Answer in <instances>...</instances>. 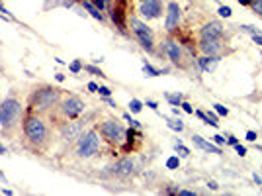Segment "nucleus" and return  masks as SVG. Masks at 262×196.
Here are the masks:
<instances>
[{
  "label": "nucleus",
  "mask_w": 262,
  "mask_h": 196,
  "mask_svg": "<svg viewBox=\"0 0 262 196\" xmlns=\"http://www.w3.org/2000/svg\"><path fill=\"white\" fill-rule=\"evenodd\" d=\"M22 145L32 153H45L51 145V127L43 120L41 114L26 112L22 129H20Z\"/></svg>",
  "instance_id": "obj_1"
},
{
  "label": "nucleus",
  "mask_w": 262,
  "mask_h": 196,
  "mask_svg": "<svg viewBox=\"0 0 262 196\" xmlns=\"http://www.w3.org/2000/svg\"><path fill=\"white\" fill-rule=\"evenodd\" d=\"M61 98H63V90L53 87V85L43 83V85H37V87L30 90L28 100H26V110L45 116L59 104Z\"/></svg>",
  "instance_id": "obj_2"
},
{
  "label": "nucleus",
  "mask_w": 262,
  "mask_h": 196,
  "mask_svg": "<svg viewBox=\"0 0 262 196\" xmlns=\"http://www.w3.org/2000/svg\"><path fill=\"white\" fill-rule=\"evenodd\" d=\"M26 106L22 104V100L10 94L0 102V129L8 136H14L22 129V122L26 116Z\"/></svg>",
  "instance_id": "obj_3"
},
{
  "label": "nucleus",
  "mask_w": 262,
  "mask_h": 196,
  "mask_svg": "<svg viewBox=\"0 0 262 196\" xmlns=\"http://www.w3.org/2000/svg\"><path fill=\"white\" fill-rule=\"evenodd\" d=\"M84 110H86V104L78 96H65L59 100V104L53 108L49 114H51V118L57 120V125H59L63 122L80 118L84 114Z\"/></svg>",
  "instance_id": "obj_4"
},
{
  "label": "nucleus",
  "mask_w": 262,
  "mask_h": 196,
  "mask_svg": "<svg viewBox=\"0 0 262 196\" xmlns=\"http://www.w3.org/2000/svg\"><path fill=\"white\" fill-rule=\"evenodd\" d=\"M98 151H100V132H98V127L82 132V136L76 140V157L90 159Z\"/></svg>",
  "instance_id": "obj_5"
},
{
  "label": "nucleus",
  "mask_w": 262,
  "mask_h": 196,
  "mask_svg": "<svg viewBox=\"0 0 262 196\" xmlns=\"http://www.w3.org/2000/svg\"><path fill=\"white\" fill-rule=\"evenodd\" d=\"M98 132H100V136L110 145H122L125 142V136H127V132L123 129V125L118 120H114V118H106L104 122H100Z\"/></svg>",
  "instance_id": "obj_6"
},
{
  "label": "nucleus",
  "mask_w": 262,
  "mask_h": 196,
  "mask_svg": "<svg viewBox=\"0 0 262 196\" xmlns=\"http://www.w3.org/2000/svg\"><path fill=\"white\" fill-rule=\"evenodd\" d=\"M129 28H131V32H133V36L137 37V41H139V45L145 49V51H153L155 49V37H153V30L151 28H147V24H143L141 20L137 18H131L129 20Z\"/></svg>",
  "instance_id": "obj_7"
},
{
  "label": "nucleus",
  "mask_w": 262,
  "mask_h": 196,
  "mask_svg": "<svg viewBox=\"0 0 262 196\" xmlns=\"http://www.w3.org/2000/svg\"><path fill=\"white\" fill-rule=\"evenodd\" d=\"M86 124H88L86 118H76V120H69V122L59 124L57 125V129H59V136H61L65 142L74 143L80 136H82Z\"/></svg>",
  "instance_id": "obj_8"
},
{
  "label": "nucleus",
  "mask_w": 262,
  "mask_h": 196,
  "mask_svg": "<svg viewBox=\"0 0 262 196\" xmlns=\"http://www.w3.org/2000/svg\"><path fill=\"white\" fill-rule=\"evenodd\" d=\"M133 171H135V161L131 159V157H122V159H118L114 165H110L108 167V171H106V175H112V177H131L133 175Z\"/></svg>",
  "instance_id": "obj_9"
},
{
  "label": "nucleus",
  "mask_w": 262,
  "mask_h": 196,
  "mask_svg": "<svg viewBox=\"0 0 262 196\" xmlns=\"http://www.w3.org/2000/svg\"><path fill=\"white\" fill-rule=\"evenodd\" d=\"M180 18H182V10L178 6V2L170 0L166 4V18H164V30L166 32H174L180 24Z\"/></svg>",
  "instance_id": "obj_10"
},
{
  "label": "nucleus",
  "mask_w": 262,
  "mask_h": 196,
  "mask_svg": "<svg viewBox=\"0 0 262 196\" xmlns=\"http://www.w3.org/2000/svg\"><path fill=\"white\" fill-rule=\"evenodd\" d=\"M139 14L145 20H157L162 14V2L160 0H141Z\"/></svg>",
  "instance_id": "obj_11"
},
{
  "label": "nucleus",
  "mask_w": 262,
  "mask_h": 196,
  "mask_svg": "<svg viewBox=\"0 0 262 196\" xmlns=\"http://www.w3.org/2000/svg\"><path fill=\"white\" fill-rule=\"evenodd\" d=\"M160 53L166 55L174 65H180V61H182V49H180V45H178L176 41H172V39H164V41H162Z\"/></svg>",
  "instance_id": "obj_12"
},
{
  "label": "nucleus",
  "mask_w": 262,
  "mask_h": 196,
  "mask_svg": "<svg viewBox=\"0 0 262 196\" xmlns=\"http://www.w3.org/2000/svg\"><path fill=\"white\" fill-rule=\"evenodd\" d=\"M223 32L225 30L219 22H208L200 28V39H221Z\"/></svg>",
  "instance_id": "obj_13"
},
{
  "label": "nucleus",
  "mask_w": 262,
  "mask_h": 196,
  "mask_svg": "<svg viewBox=\"0 0 262 196\" xmlns=\"http://www.w3.org/2000/svg\"><path fill=\"white\" fill-rule=\"evenodd\" d=\"M221 49V39H200V51L204 55H219Z\"/></svg>",
  "instance_id": "obj_14"
},
{
  "label": "nucleus",
  "mask_w": 262,
  "mask_h": 196,
  "mask_svg": "<svg viewBox=\"0 0 262 196\" xmlns=\"http://www.w3.org/2000/svg\"><path fill=\"white\" fill-rule=\"evenodd\" d=\"M219 55H202L200 59H198V65H200V69L202 71H213L215 69V65L219 63Z\"/></svg>",
  "instance_id": "obj_15"
},
{
  "label": "nucleus",
  "mask_w": 262,
  "mask_h": 196,
  "mask_svg": "<svg viewBox=\"0 0 262 196\" xmlns=\"http://www.w3.org/2000/svg\"><path fill=\"white\" fill-rule=\"evenodd\" d=\"M80 4L84 6V10H88V12H90V16H92V18L104 20V16H102V12H100V10H98V8H96V6H94V4L90 2V0H82Z\"/></svg>",
  "instance_id": "obj_16"
},
{
  "label": "nucleus",
  "mask_w": 262,
  "mask_h": 196,
  "mask_svg": "<svg viewBox=\"0 0 262 196\" xmlns=\"http://www.w3.org/2000/svg\"><path fill=\"white\" fill-rule=\"evenodd\" d=\"M112 20L118 24L120 30H123V10L122 8H114V10H112Z\"/></svg>",
  "instance_id": "obj_17"
},
{
  "label": "nucleus",
  "mask_w": 262,
  "mask_h": 196,
  "mask_svg": "<svg viewBox=\"0 0 262 196\" xmlns=\"http://www.w3.org/2000/svg\"><path fill=\"white\" fill-rule=\"evenodd\" d=\"M143 73L147 75V77H158V75H162L164 71H160V69H155L151 63H143Z\"/></svg>",
  "instance_id": "obj_18"
},
{
  "label": "nucleus",
  "mask_w": 262,
  "mask_h": 196,
  "mask_svg": "<svg viewBox=\"0 0 262 196\" xmlns=\"http://www.w3.org/2000/svg\"><path fill=\"white\" fill-rule=\"evenodd\" d=\"M164 98H166L172 106H180V104H182V100H184V96H182L180 92H178V94H168V92H166V94H164Z\"/></svg>",
  "instance_id": "obj_19"
},
{
  "label": "nucleus",
  "mask_w": 262,
  "mask_h": 196,
  "mask_svg": "<svg viewBox=\"0 0 262 196\" xmlns=\"http://www.w3.org/2000/svg\"><path fill=\"white\" fill-rule=\"evenodd\" d=\"M82 69L86 73H90V75H96V77H106L104 73H102V69H98V67H94V65H84Z\"/></svg>",
  "instance_id": "obj_20"
},
{
  "label": "nucleus",
  "mask_w": 262,
  "mask_h": 196,
  "mask_svg": "<svg viewBox=\"0 0 262 196\" xmlns=\"http://www.w3.org/2000/svg\"><path fill=\"white\" fill-rule=\"evenodd\" d=\"M192 142L196 147H200V149H206V145H208V142L202 138V136H192Z\"/></svg>",
  "instance_id": "obj_21"
},
{
  "label": "nucleus",
  "mask_w": 262,
  "mask_h": 196,
  "mask_svg": "<svg viewBox=\"0 0 262 196\" xmlns=\"http://www.w3.org/2000/svg\"><path fill=\"white\" fill-rule=\"evenodd\" d=\"M168 127L174 129V132H182L184 129V124L180 120H168Z\"/></svg>",
  "instance_id": "obj_22"
},
{
  "label": "nucleus",
  "mask_w": 262,
  "mask_h": 196,
  "mask_svg": "<svg viewBox=\"0 0 262 196\" xmlns=\"http://www.w3.org/2000/svg\"><path fill=\"white\" fill-rule=\"evenodd\" d=\"M123 120H125V122H129V125H131V127H135V129H141V124L137 122V120H135V118H131L129 114H123Z\"/></svg>",
  "instance_id": "obj_23"
},
{
  "label": "nucleus",
  "mask_w": 262,
  "mask_h": 196,
  "mask_svg": "<svg viewBox=\"0 0 262 196\" xmlns=\"http://www.w3.org/2000/svg\"><path fill=\"white\" fill-rule=\"evenodd\" d=\"M204 151H208V153H215V155H221V147H219V145H211L210 142H208V145H206Z\"/></svg>",
  "instance_id": "obj_24"
},
{
  "label": "nucleus",
  "mask_w": 262,
  "mask_h": 196,
  "mask_svg": "<svg viewBox=\"0 0 262 196\" xmlns=\"http://www.w3.org/2000/svg\"><path fill=\"white\" fill-rule=\"evenodd\" d=\"M250 8L262 16V0H250Z\"/></svg>",
  "instance_id": "obj_25"
},
{
  "label": "nucleus",
  "mask_w": 262,
  "mask_h": 196,
  "mask_svg": "<svg viewBox=\"0 0 262 196\" xmlns=\"http://www.w3.org/2000/svg\"><path fill=\"white\" fill-rule=\"evenodd\" d=\"M176 151H178L182 157H188V155H190V149H188V147H184V145H182L180 142L176 143Z\"/></svg>",
  "instance_id": "obj_26"
},
{
  "label": "nucleus",
  "mask_w": 262,
  "mask_h": 196,
  "mask_svg": "<svg viewBox=\"0 0 262 196\" xmlns=\"http://www.w3.org/2000/svg\"><path fill=\"white\" fill-rule=\"evenodd\" d=\"M0 18H10V20H14V16H12V14H10V12H8V10H6V6H4V4H2V0H0Z\"/></svg>",
  "instance_id": "obj_27"
},
{
  "label": "nucleus",
  "mask_w": 262,
  "mask_h": 196,
  "mask_svg": "<svg viewBox=\"0 0 262 196\" xmlns=\"http://www.w3.org/2000/svg\"><path fill=\"white\" fill-rule=\"evenodd\" d=\"M129 108H131V112H135V114H137V112H141V108H143V104H141L137 98H133V100L129 102Z\"/></svg>",
  "instance_id": "obj_28"
},
{
  "label": "nucleus",
  "mask_w": 262,
  "mask_h": 196,
  "mask_svg": "<svg viewBox=\"0 0 262 196\" xmlns=\"http://www.w3.org/2000/svg\"><path fill=\"white\" fill-rule=\"evenodd\" d=\"M82 67H84V65H82L80 61H72V63H70V73H74V75H76L78 71H82Z\"/></svg>",
  "instance_id": "obj_29"
},
{
  "label": "nucleus",
  "mask_w": 262,
  "mask_h": 196,
  "mask_svg": "<svg viewBox=\"0 0 262 196\" xmlns=\"http://www.w3.org/2000/svg\"><path fill=\"white\" fill-rule=\"evenodd\" d=\"M217 12H219V16H223V18H229V16L233 14L229 6H219V10H217Z\"/></svg>",
  "instance_id": "obj_30"
},
{
  "label": "nucleus",
  "mask_w": 262,
  "mask_h": 196,
  "mask_svg": "<svg viewBox=\"0 0 262 196\" xmlns=\"http://www.w3.org/2000/svg\"><path fill=\"white\" fill-rule=\"evenodd\" d=\"M178 165H180V159H178V157H170V159L166 161V167H168V169H176Z\"/></svg>",
  "instance_id": "obj_31"
},
{
  "label": "nucleus",
  "mask_w": 262,
  "mask_h": 196,
  "mask_svg": "<svg viewBox=\"0 0 262 196\" xmlns=\"http://www.w3.org/2000/svg\"><path fill=\"white\" fill-rule=\"evenodd\" d=\"M213 108H215V112L219 114V116H227L229 110L225 106H221V104H213Z\"/></svg>",
  "instance_id": "obj_32"
},
{
  "label": "nucleus",
  "mask_w": 262,
  "mask_h": 196,
  "mask_svg": "<svg viewBox=\"0 0 262 196\" xmlns=\"http://www.w3.org/2000/svg\"><path fill=\"white\" fill-rule=\"evenodd\" d=\"M90 2H92V4H94V6L98 8V10H100V12L108 8V6H106V0H90Z\"/></svg>",
  "instance_id": "obj_33"
},
{
  "label": "nucleus",
  "mask_w": 262,
  "mask_h": 196,
  "mask_svg": "<svg viewBox=\"0 0 262 196\" xmlns=\"http://www.w3.org/2000/svg\"><path fill=\"white\" fill-rule=\"evenodd\" d=\"M233 147H235V151H237L241 157H243V155H246V149L243 147V145H241V143H237V145H233Z\"/></svg>",
  "instance_id": "obj_34"
},
{
  "label": "nucleus",
  "mask_w": 262,
  "mask_h": 196,
  "mask_svg": "<svg viewBox=\"0 0 262 196\" xmlns=\"http://www.w3.org/2000/svg\"><path fill=\"white\" fill-rule=\"evenodd\" d=\"M252 41H254V43H256V45H262V34L260 32H258V34H252Z\"/></svg>",
  "instance_id": "obj_35"
},
{
  "label": "nucleus",
  "mask_w": 262,
  "mask_h": 196,
  "mask_svg": "<svg viewBox=\"0 0 262 196\" xmlns=\"http://www.w3.org/2000/svg\"><path fill=\"white\" fill-rule=\"evenodd\" d=\"M256 138H258L256 132H246V140H248V142H256Z\"/></svg>",
  "instance_id": "obj_36"
},
{
  "label": "nucleus",
  "mask_w": 262,
  "mask_h": 196,
  "mask_svg": "<svg viewBox=\"0 0 262 196\" xmlns=\"http://www.w3.org/2000/svg\"><path fill=\"white\" fill-rule=\"evenodd\" d=\"M180 106H182V110H184V112H186V114H194V108L190 106V104H188V102H182V104H180Z\"/></svg>",
  "instance_id": "obj_37"
},
{
  "label": "nucleus",
  "mask_w": 262,
  "mask_h": 196,
  "mask_svg": "<svg viewBox=\"0 0 262 196\" xmlns=\"http://www.w3.org/2000/svg\"><path fill=\"white\" fill-rule=\"evenodd\" d=\"M98 92H100L102 96H112V90L108 89V87H100V89H98Z\"/></svg>",
  "instance_id": "obj_38"
},
{
  "label": "nucleus",
  "mask_w": 262,
  "mask_h": 196,
  "mask_svg": "<svg viewBox=\"0 0 262 196\" xmlns=\"http://www.w3.org/2000/svg\"><path fill=\"white\" fill-rule=\"evenodd\" d=\"M86 89L90 90V92H98V89H100V87H98L96 83H88V85H86Z\"/></svg>",
  "instance_id": "obj_39"
},
{
  "label": "nucleus",
  "mask_w": 262,
  "mask_h": 196,
  "mask_svg": "<svg viewBox=\"0 0 262 196\" xmlns=\"http://www.w3.org/2000/svg\"><path fill=\"white\" fill-rule=\"evenodd\" d=\"M213 140H215L217 145H223V143H225V138H223V136H213Z\"/></svg>",
  "instance_id": "obj_40"
},
{
  "label": "nucleus",
  "mask_w": 262,
  "mask_h": 196,
  "mask_svg": "<svg viewBox=\"0 0 262 196\" xmlns=\"http://www.w3.org/2000/svg\"><path fill=\"white\" fill-rule=\"evenodd\" d=\"M178 194L180 196H194L196 192H194V190H180V188H178Z\"/></svg>",
  "instance_id": "obj_41"
},
{
  "label": "nucleus",
  "mask_w": 262,
  "mask_h": 196,
  "mask_svg": "<svg viewBox=\"0 0 262 196\" xmlns=\"http://www.w3.org/2000/svg\"><path fill=\"white\" fill-rule=\"evenodd\" d=\"M147 106H149V108H153V110H157L158 104H157V102H153V100H147Z\"/></svg>",
  "instance_id": "obj_42"
},
{
  "label": "nucleus",
  "mask_w": 262,
  "mask_h": 196,
  "mask_svg": "<svg viewBox=\"0 0 262 196\" xmlns=\"http://www.w3.org/2000/svg\"><path fill=\"white\" fill-rule=\"evenodd\" d=\"M227 142L231 143V145H237V143H239V142H237V138H235V136H229Z\"/></svg>",
  "instance_id": "obj_43"
},
{
  "label": "nucleus",
  "mask_w": 262,
  "mask_h": 196,
  "mask_svg": "<svg viewBox=\"0 0 262 196\" xmlns=\"http://www.w3.org/2000/svg\"><path fill=\"white\" fill-rule=\"evenodd\" d=\"M208 184H210V188H211V190H217V188H219V186H217V182H215V180H210V182H208Z\"/></svg>",
  "instance_id": "obj_44"
},
{
  "label": "nucleus",
  "mask_w": 262,
  "mask_h": 196,
  "mask_svg": "<svg viewBox=\"0 0 262 196\" xmlns=\"http://www.w3.org/2000/svg\"><path fill=\"white\" fill-rule=\"evenodd\" d=\"M8 153V149H6V145L4 143H0V155H6Z\"/></svg>",
  "instance_id": "obj_45"
},
{
  "label": "nucleus",
  "mask_w": 262,
  "mask_h": 196,
  "mask_svg": "<svg viewBox=\"0 0 262 196\" xmlns=\"http://www.w3.org/2000/svg\"><path fill=\"white\" fill-rule=\"evenodd\" d=\"M55 79H57L59 83H63V81H65V75H61V73H57V77H55Z\"/></svg>",
  "instance_id": "obj_46"
},
{
  "label": "nucleus",
  "mask_w": 262,
  "mask_h": 196,
  "mask_svg": "<svg viewBox=\"0 0 262 196\" xmlns=\"http://www.w3.org/2000/svg\"><path fill=\"white\" fill-rule=\"evenodd\" d=\"M254 180H256V184H262L260 177H258V175H256V173H254Z\"/></svg>",
  "instance_id": "obj_47"
},
{
  "label": "nucleus",
  "mask_w": 262,
  "mask_h": 196,
  "mask_svg": "<svg viewBox=\"0 0 262 196\" xmlns=\"http://www.w3.org/2000/svg\"><path fill=\"white\" fill-rule=\"evenodd\" d=\"M4 178H6V177H4V173H2V171H0V180H4Z\"/></svg>",
  "instance_id": "obj_48"
},
{
  "label": "nucleus",
  "mask_w": 262,
  "mask_h": 196,
  "mask_svg": "<svg viewBox=\"0 0 262 196\" xmlns=\"http://www.w3.org/2000/svg\"><path fill=\"white\" fill-rule=\"evenodd\" d=\"M106 2H110V0H106Z\"/></svg>",
  "instance_id": "obj_49"
},
{
  "label": "nucleus",
  "mask_w": 262,
  "mask_h": 196,
  "mask_svg": "<svg viewBox=\"0 0 262 196\" xmlns=\"http://www.w3.org/2000/svg\"><path fill=\"white\" fill-rule=\"evenodd\" d=\"M260 186H262V184H260Z\"/></svg>",
  "instance_id": "obj_50"
}]
</instances>
